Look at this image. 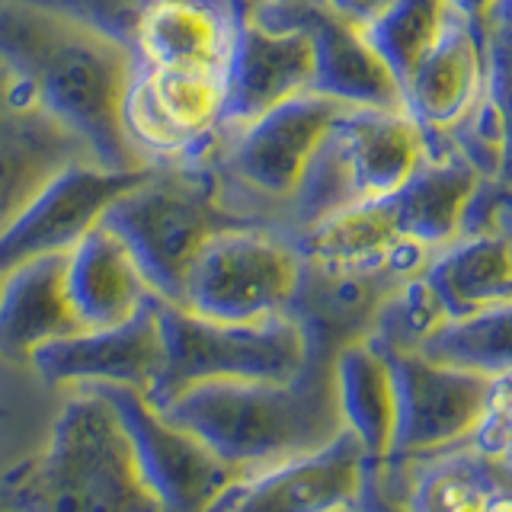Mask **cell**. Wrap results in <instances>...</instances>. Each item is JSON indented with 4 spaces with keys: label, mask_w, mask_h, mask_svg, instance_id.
<instances>
[{
    "label": "cell",
    "mask_w": 512,
    "mask_h": 512,
    "mask_svg": "<svg viewBox=\"0 0 512 512\" xmlns=\"http://www.w3.org/2000/svg\"><path fill=\"white\" fill-rule=\"evenodd\" d=\"M93 391L116 407L132 439L138 471L160 512H208V506L240 480L196 436L164 420L141 391L125 384H93Z\"/></svg>",
    "instance_id": "obj_7"
},
{
    "label": "cell",
    "mask_w": 512,
    "mask_h": 512,
    "mask_svg": "<svg viewBox=\"0 0 512 512\" xmlns=\"http://www.w3.org/2000/svg\"><path fill=\"white\" fill-rule=\"evenodd\" d=\"M471 439L480 458L506 464L509 458V372L496 375L493 391L477 426L471 429Z\"/></svg>",
    "instance_id": "obj_31"
},
{
    "label": "cell",
    "mask_w": 512,
    "mask_h": 512,
    "mask_svg": "<svg viewBox=\"0 0 512 512\" xmlns=\"http://www.w3.org/2000/svg\"><path fill=\"white\" fill-rule=\"evenodd\" d=\"M154 410L196 436L240 480L314 455L346 429L333 359L317 352L288 381H202Z\"/></svg>",
    "instance_id": "obj_2"
},
{
    "label": "cell",
    "mask_w": 512,
    "mask_h": 512,
    "mask_svg": "<svg viewBox=\"0 0 512 512\" xmlns=\"http://www.w3.org/2000/svg\"><path fill=\"white\" fill-rule=\"evenodd\" d=\"M224 74L167 71L138 64L128 80L122 122L144 160H186L202 154L221 128Z\"/></svg>",
    "instance_id": "obj_8"
},
{
    "label": "cell",
    "mask_w": 512,
    "mask_h": 512,
    "mask_svg": "<svg viewBox=\"0 0 512 512\" xmlns=\"http://www.w3.org/2000/svg\"><path fill=\"white\" fill-rule=\"evenodd\" d=\"M330 132L340 144L359 199L391 196L429 151V135L404 109L349 106Z\"/></svg>",
    "instance_id": "obj_20"
},
{
    "label": "cell",
    "mask_w": 512,
    "mask_h": 512,
    "mask_svg": "<svg viewBox=\"0 0 512 512\" xmlns=\"http://www.w3.org/2000/svg\"><path fill=\"white\" fill-rule=\"evenodd\" d=\"M333 381L343 426L359 439L368 461H384L397 426V397L388 356L368 336L349 343L333 356Z\"/></svg>",
    "instance_id": "obj_24"
},
{
    "label": "cell",
    "mask_w": 512,
    "mask_h": 512,
    "mask_svg": "<svg viewBox=\"0 0 512 512\" xmlns=\"http://www.w3.org/2000/svg\"><path fill=\"white\" fill-rule=\"evenodd\" d=\"M509 304L477 311L468 317H445L439 330L416 349L423 359L468 368L480 375L509 372Z\"/></svg>",
    "instance_id": "obj_26"
},
{
    "label": "cell",
    "mask_w": 512,
    "mask_h": 512,
    "mask_svg": "<svg viewBox=\"0 0 512 512\" xmlns=\"http://www.w3.org/2000/svg\"><path fill=\"white\" fill-rule=\"evenodd\" d=\"M388 196L352 202L295 237L301 260L317 269H388L400 244ZM397 276V272H394Z\"/></svg>",
    "instance_id": "obj_25"
},
{
    "label": "cell",
    "mask_w": 512,
    "mask_h": 512,
    "mask_svg": "<svg viewBox=\"0 0 512 512\" xmlns=\"http://www.w3.org/2000/svg\"><path fill=\"white\" fill-rule=\"evenodd\" d=\"M301 272L304 260L295 240L260 221L237 224L208 237L192 260L180 308L224 324L266 320L288 311Z\"/></svg>",
    "instance_id": "obj_6"
},
{
    "label": "cell",
    "mask_w": 512,
    "mask_h": 512,
    "mask_svg": "<svg viewBox=\"0 0 512 512\" xmlns=\"http://www.w3.org/2000/svg\"><path fill=\"white\" fill-rule=\"evenodd\" d=\"M68 253L32 256L0 272V352L10 359H29L58 336L80 333V320L64 288Z\"/></svg>",
    "instance_id": "obj_21"
},
{
    "label": "cell",
    "mask_w": 512,
    "mask_h": 512,
    "mask_svg": "<svg viewBox=\"0 0 512 512\" xmlns=\"http://www.w3.org/2000/svg\"><path fill=\"white\" fill-rule=\"evenodd\" d=\"M346 109L333 96L308 90L266 109L247 125L231 128V176L263 199L292 202L308 160Z\"/></svg>",
    "instance_id": "obj_11"
},
{
    "label": "cell",
    "mask_w": 512,
    "mask_h": 512,
    "mask_svg": "<svg viewBox=\"0 0 512 512\" xmlns=\"http://www.w3.org/2000/svg\"><path fill=\"white\" fill-rule=\"evenodd\" d=\"M64 288L84 330L125 324L154 298L132 250L103 221L68 250Z\"/></svg>",
    "instance_id": "obj_19"
},
{
    "label": "cell",
    "mask_w": 512,
    "mask_h": 512,
    "mask_svg": "<svg viewBox=\"0 0 512 512\" xmlns=\"http://www.w3.org/2000/svg\"><path fill=\"white\" fill-rule=\"evenodd\" d=\"M365 452L359 439L343 429L314 455L282 461L276 468L244 477L208 506L228 512H340L359 496Z\"/></svg>",
    "instance_id": "obj_17"
},
{
    "label": "cell",
    "mask_w": 512,
    "mask_h": 512,
    "mask_svg": "<svg viewBox=\"0 0 512 512\" xmlns=\"http://www.w3.org/2000/svg\"><path fill=\"white\" fill-rule=\"evenodd\" d=\"M314 90V48L295 26H269L250 16V0L237 20L224 68L221 128L247 125L266 109Z\"/></svg>",
    "instance_id": "obj_16"
},
{
    "label": "cell",
    "mask_w": 512,
    "mask_h": 512,
    "mask_svg": "<svg viewBox=\"0 0 512 512\" xmlns=\"http://www.w3.org/2000/svg\"><path fill=\"white\" fill-rule=\"evenodd\" d=\"M455 13L452 0H391L372 23L365 26V39L388 64L397 84L416 68L429 45L439 39L448 16Z\"/></svg>",
    "instance_id": "obj_27"
},
{
    "label": "cell",
    "mask_w": 512,
    "mask_h": 512,
    "mask_svg": "<svg viewBox=\"0 0 512 512\" xmlns=\"http://www.w3.org/2000/svg\"><path fill=\"white\" fill-rule=\"evenodd\" d=\"M445 308L439 304L429 282L416 276L397 282L388 298L381 301L368 340L384 352H416L445 320Z\"/></svg>",
    "instance_id": "obj_28"
},
{
    "label": "cell",
    "mask_w": 512,
    "mask_h": 512,
    "mask_svg": "<svg viewBox=\"0 0 512 512\" xmlns=\"http://www.w3.org/2000/svg\"><path fill=\"white\" fill-rule=\"evenodd\" d=\"M250 16L269 26H295L314 48V90L343 106L404 109L400 84L365 39V29L324 0H250Z\"/></svg>",
    "instance_id": "obj_10"
},
{
    "label": "cell",
    "mask_w": 512,
    "mask_h": 512,
    "mask_svg": "<svg viewBox=\"0 0 512 512\" xmlns=\"http://www.w3.org/2000/svg\"><path fill=\"white\" fill-rule=\"evenodd\" d=\"M420 276L436 292L448 317H468L477 311L509 304L512 256L506 234L455 237L429 256Z\"/></svg>",
    "instance_id": "obj_23"
},
{
    "label": "cell",
    "mask_w": 512,
    "mask_h": 512,
    "mask_svg": "<svg viewBox=\"0 0 512 512\" xmlns=\"http://www.w3.org/2000/svg\"><path fill=\"white\" fill-rule=\"evenodd\" d=\"M247 0H144L132 32L144 68L224 74Z\"/></svg>",
    "instance_id": "obj_18"
},
{
    "label": "cell",
    "mask_w": 512,
    "mask_h": 512,
    "mask_svg": "<svg viewBox=\"0 0 512 512\" xmlns=\"http://www.w3.org/2000/svg\"><path fill=\"white\" fill-rule=\"evenodd\" d=\"M29 365L45 384H125L148 391L164 368V336L157 324V295L125 324L80 330L29 352Z\"/></svg>",
    "instance_id": "obj_14"
},
{
    "label": "cell",
    "mask_w": 512,
    "mask_h": 512,
    "mask_svg": "<svg viewBox=\"0 0 512 512\" xmlns=\"http://www.w3.org/2000/svg\"><path fill=\"white\" fill-rule=\"evenodd\" d=\"M157 324L164 368L144 391L151 407L202 381H288L311 359L308 336L292 314L224 324L157 298Z\"/></svg>",
    "instance_id": "obj_5"
},
{
    "label": "cell",
    "mask_w": 512,
    "mask_h": 512,
    "mask_svg": "<svg viewBox=\"0 0 512 512\" xmlns=\"http://www.w3.org/2000/svg\"><path fill=\"white\" fill-rule=\"evenodd\" d=\"M77 160L96 157L0 64V231L58 170Z\"/></svg>",
    "instance_id": "obj_15"
},
{
    "label": "cell",
    "mask_w": 512,
    "mask_h": 512,
    "mask_svg": "<svg viewBox=\"0 0 512 512\" xmlns=\"http://www.w3.org/2000/svg\"><path fill=\"white\" fill-rule=\"evenodd\" d=\"M23 500L36 512H160L116 407L93 388L64 407Z\"/></svg>",
    "instance_id": "obj_4"
},
{
    "label": "cell",
    "mask_w": 512,
    "mask_h": 512,
    "mask_svg": "<svg viewBox=\"0 0 512 512\" xmlns=\"http://www.w3.org/2000/svg\"><path fill=\"white\" fill-rule=\"evenodd\" d=\"M480 180L484 173L458 148L442 154L426 151L404 186L388 196L400 237L416 240L432 253L452 244L455 237H461V221Z\"/></svg>",
    "instance_id": "obj_22"
},
{
    "label": "cell",
    "mask_w": 512,
    "mask_h": 512,
    "mask_svg": "<svg viewBox=\"0 0 512 512\" xmlns=\"http://www.w3.org/2000/svg\"><path fill=\"white\" fill-rule=\"evenodd\" d=\"M384 352V349H381ZM394 378L397 426L391 452H436L471 436L496 375L468 372L423 359L420 352H384Z\"/></svg>",
    "instance_id": "obj_12"
},
{
    "label": "cell",
    "mask_w": 512,
    "mask_h": 512,
    "mask_svg": "<svg viewBox=\"0 0 512 512\" xmlns=\"http://www.w3.org/2000/svg\"><path fill=\"white\" fill-rule=\"evenodd\" d=\"M32 4L68 13V16H74V20L100 29V32H106V36L119 39L122 45L132 48V32H135L144 0H32Z\"/></svg>",
    "instance_id": "obj_30"
},
{
    "label": "cell",
    "mask_w": 512,
    "mask_h": 512,
    "mask_svg": "<svg viewBox=\"0 0 512 512\" xmlns=\"http://www.w3.org/2000/svg\"><path fill=\"white\" fill-rule=\"evenodd\" d=\"M154 167L109 170L96 160H77L58 170L0 231V272L32 256L68 253L93 224H100L106 208Z\"/></svg>",
    "instance_id": "obj_9"
},
{
    "label": "cell",
    "mask_w": 512,
    "mask_h": 512,
    "mask_svg": "<svg viewBox=\"0 0 512 512\" xmlns=\"http://www.w3.org/2000/svg\"><path fill=\"white\" fill-rule=\"evenodd\" d=\"M496 4H503V0H452V7L461 16H468L471 23H480V26H484V20L493 13Z\"/></svg>",
    "instance_id": "obj_32"
},
{
    "label": "cell",
    "mask_w": 512,
    "mask_h": 512,
    "mask_svg": "<svg viewBox=\"0 0 512 512\" xmlns=\"http://www.w3.org/2000/svg\"><path fill=\"white\" fill-rule=\"evenodd\" d=\"M132 250L138 269L160 301L180 304L192 260L224 228L256 221L224 205L218 180L202 167H154L112 202L103 218Z\"/></svg>",
    "instance_id": "obj_3"
},
{
    "label": "cell",
    "mask_w": 512,
    "mask_h": 512,
    "mask_svg": "<svg viewBox=\"0 0 512 512\" xmlns=\"http://www.w3.org/2000/svg\"><path fill=\"white\" fill-rule=\"evenodd\" d=\"M487 500L490 490H484L477 471L471 468H445L416 493L420 512H487Z\"/></svg>",
    "instance_id": "obj_29"
},
{
    "label": "cell",
    "mask_w": 512,
    "mask_h": 512,
    "mask_svg": "<svg viewBox=\"0 0 512 512\" xmlns=\"http://www.w3.org/2000/svg\"><path fill=\"white\" fill-rule=\"evenodd\" d=\"M496 71L500 68L493 64L484 26L455 10L439 39L400 84V103L426 135L452 132L487 90L500 93Z\"/></svg>",
    "instance_id": "obj_13"
},
{
    "label": "cell",
    "mask_w": 512,
    "mask_h": 512,
    "mask_svg": "<svg viewBox=\"0 0 512 512\" xmlns=\"http://www.w3.org/2000/svg\"><path fill=\"white\" fill-rule=\"evenodd\" d=\"M0 64L84 138L109 170L154 167L125 135L122 103L138 61L132 48L68 13L0 0Z\"/></svg>",
    "instance_id": "obj_1"
}]
</instances>
